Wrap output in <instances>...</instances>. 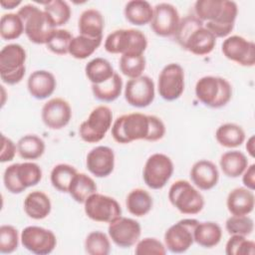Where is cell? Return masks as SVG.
<instances>
[{"label":"cell","mask_w":255,"mask_h":255,"mask_svg":"<svg viewBox=\"0 0 255 255\" xmlns=\"http://www.w3.org/2000/svg\"><path fill=\"white\" fill-rule=\"evenodd\" d=\"M165 134L163 122L152 115L130 113L123 115L112 126V136L119 143H130L134 140L157 141Z\"/></svg>","instance_id":"6da1fadb"},{"label":"cell","mask_w":255,"mask_h":255,"mask_svg":"<svg viewBox=\"0 0 255 255\" xmlns=\"http://www.w3.org/2000/svg\"><path fill=\"white\" fill-rule=\"evenodd\" d=\"M195 16L215 38H225L233 30L238 7L230 0H198L194 4Z\"/></svg>","instance_id":"7a4b0ae2"},{"label":"cell","mask_w":255,"mask_h":255,"mask_svg":"<svg viewBox=\"0 0 255 255\" xmlns=\"http://www.w3.org/2000/svg\"><path fill=\"white\" fill-rule=\"evenodd\" d=\"M174 38L182 49L196 56L210 54L216 45L215 36L195 15H187L180 19Z\"/></svg>","instance_id":"3957f363"},{"label":"cell","mask_w":255,"mask_h":255,"mask_svg":"<svg viewBox=\"0 0 255 255\" xmlns=\"http://www.w3.org/2000/svg\"><path fill=\"white\" fill-rule=\"evenodd\" d=\"M17 14L24 23L25 35L34 44L46 45L57 29L52 25L45 11L35 5H24L18 10Z\"/></svg>","instance_id":"277c9868"},{"label":"cell","mask_w":255,"mask_h":255,"mask_svg":"<svg viewBox=\"0 0 255 255\" xmlns=\"http://www.w3.org/2000/svg\"><path fill=\"white\" fill-rule=\"evenodd\" d=\"M195 96L204 106L219 109L226 106L232 97L230 83L221 77L205 76L195 84Z\"/></svg>","instance_id":"5b68a950"},{"label":"cell","mask_w":255,"mask_h":255,"mask_svg":"<svg viewBox=\"0 0 255 255\" xmlns=\"http://www.w3.org/2000/svg\"><path fill=\"white\" fill-rule=\"evenodd\" d=\"M41 167L32 161L13 163L3 174L5 188L12 194H20L28 187L37 185L42 179Z\"/></svg>","instance_id":"8992f818"},{"label":"cell","mask_w":255,"mask_h":255,"mask_svg":"<svg viewBox=\"0 0 255 255\" xmlns=\"http://www.w3.org/2000/svg\"><path fill=\"white\" fill-rule=\"evenodd\" d=\"M26 51L16 43L4 46L0 51V78L7 85H16L26 73Z\"/></svg>","instance_id":"52a82bcc"},{"label":"cell","mask_w":255,"mask_h":255,"mask_svg":"<svg viewBox=\"0 0 255 255\" xmlns=\"http://www.w3.org/2000/svg\"><path fill=\"white\" fill-rule=\"evenodd\" d=\"M104 46L111 54H143L147 47V39L140 30L119 29L107 36Z\"/></svg>","instance_id":"ba28073f"},{"label":"cell","mask_w":255,"mask_h":255,"mask_svg":"<svg viewBox=\"0 0 255 255\" xmlns=\"http://www.w3.org/2000/svg\"><path fill=\"white\" fill-rule=\"evenodd\" d=\"M168 199L180 213L194 215L204 207V197L189 181L178 179L168 190Z\"/></svg>","instance_id":"9c48e42d"},{"label":"cell","mask_w":255,"mask_h":255,"mask_svg":"<svg viewBox=\"0 0 255 255\" xmlns=\"http://www.w3.org/2000/svg\"><path fill=\"white\" fill-rule=\"evenodd\" d=\"M113 123L112 110L104 105L92 110L87 120L79 127L80 137L89 143L101 141L109 131Z\"/></svg>","instance_id":"30bf717a"},{"label":"cell","mask_w":255,"mask_h":255,"mask_svg":"<svg viewBox=\"0 0 255 255\" xmlns=\"http://www.w3.org/2000/svg\"><path fill=\"white\" fill-rule=\"evenodd\" d=\"M173 169V162L169 156L160 152L153 153L144 163L143 181L151 189H161L170 179Z\"/></svg>","instance_id":"8fae6325"},{"label":"cell","mask_w":255,"mask_h":255,"mask_svg":"<svg viewBox=\"0 0 255 255\" xmlns=\"http://www.w3.org/2000/svg\"><path fill=\"white\" fill-rule=\"evenodd\" d=\"M86 215L96 222L111 223L122 216V208L120 203L113 197L93 193L84 203Z\"/></svg>","instance_id":"7c38bea8"},{"label":"cell","mask_w":255,"mask_h":255,"mask_svg":"<svg viewBox=\"0 0 255 255\" xmlns=\"http://www.w3.org/2000/svg\"><path fill=\"white\" fill-rule=\"evenodd\" d=\"M199 221L194 218H184L171 225L164 233L165 248L171 253H183L194 242L193 232Z\"/></svg>","instance_id":"4fadbf2b"},{"label":"cell","mask_w":255,"mask_h":255,"mask_svg":"<svg viewBox=\"0 0 255 255\" xmlns=\"http://www.w3.org/2000/svg\"><path fill=\"white\" fill-rule=\"evenodd\" d=\"M157 91L167 102L180 98L184 91V71L179 64L170 63L163 67L158 75Z\"/></svg>","instance_id":"5bb4252c"},{"label":"cell","mask_w":255,"mask_h":255,"mask_svg":"<svg viewBox=\"0 0 255 255\" xmlns=\"http://www.w3.org/2000/svg\"><path fill=\"white\" fill-rule=\"evenodd\" d=\"M22 246L37 255H48L54 251L57 238L53 231L40 226L25 227L20 236Z\"/></svg>","instance_id":"9a60e30c"},{"label":"cell","mask_w":255,"mask_h":255,"mask_svg":"<svg viewBox=\"0 0 255 255\" xmlns=\"http://www.w3.org/2000/svg\"><path fill=\"white\" fill-rule=\"evenodd\" d=\"M225 58L243 67H253L255 64V44L241 36L227 37L221 46Z\"/></svg>","instance_id":"2e32d148"},{"label":"cell","mask_w":255,"mask_h":255,"mask_svg":"<svg viewBox=\"0 0 255 255\" xmlns=\"http://www.w3.org/2000/svg\"><path fill=\"white\" fill-rule=\"evenodd\" d=\"M108 233L110 239L121 248H129L136 244L141 234L140 224L128 217L121 216L109 223Z\"/></svg>","instance_id":"e0dca14e"},{"label":"cell","mask_w":255,"mask_h":255,"mask_svg":"<svg viewBox=\"0 0 255 255\" xmlns=\"http://www.w3.org/2000/svg\"><path fill=\"white\" fill-rule=\"evenodd\" d=\"M154 88L152 79L147 76L129 79L125 87V99L131 107H148L155 97Z\"/></svg>","instance_id":"ac0fdd59"},{"label":"cell","mask_w":255,"mask_h":255,"mask_svg":"<svg viewBox=\"0 0 255 255\" xmlns=\"http://www.w3.org/2000/svg\"><path fill=\"white\" fill-rule=\"evenodd\" d=\"M180 22L179 13L170 3H159L153 8V17L150 28L159 37L174 36Z\"/></svg>","instance_id":"d6986e66"},{"label":"cell","mask_w":255,"mask_h":255,"mask_svg":"<svg viewBox=\"0 0 255 255\" xmlns=\"http://www.w3.org/2000/svg\"><path fill=\"white\" fill-rule=\"evenodd\" d=\"M41 118L48 128L61 129L71 121V106L62 98H53L46 102L42 107Z\"/></svg>","instance_id":"ffe728a7"},{"label":"cell","mask_w":255,"mask_h":255,"mask_svg":"<svg viewBox=\"0 0 255 255\" xmlns=\"http://www.w3.org/2000/svg\"><path fill=\"white\" fill-rule=\"evenodd\" d=\"M87 169L96 177H107L115 168L114 150L106 145L92 148L86 157Z\"/></svg>","instance_id":"44dd1931"},{"label":"cell","mask_w":255,"mask_h":255,"mask_svg":"<svg viewBox=\"0 0 255 255\" xmlns=\"http://www.w3.org/2000/svg\"><path fill=\"white\" fill-rule=\"evenodd\" d=\"M190 179L200 190L212 189L219 180L217 166L210 160L200 159L190 169Z\"/></svg>","instance_id":"7402d4cb"},{"label":"cell","mask_w":255,"mask_h":255,"mask_svg":"<svg viewBox=\"0 0 255 255\" xmlns=\"http://www.w3.org/2000/svg\"><path fill=\"white\" fill-rule=\"evenodd\" d=\"M57 86L55 76L46 70L34 71L28 78L27 89L37 100H45L53 95Z\"/></svg>","instance_id":"603a6c76"},{"label":"cell","mask_w":255,"mask_h":255,"mask_svg":"<svg viewBox=\"0 0 255 255\" xmlns=\"http://www.w3.org/2000/svg\"><path fill=\"white\" fill-rule=\"evenodd\" d=\"M254 204V193L246 187L232 189L226 198V206L231 215H248L253 211Z\"/></svg>","instance_id":"cb8c5ba5"},{"label":"cell","mask_w":255,"mask_h":255,"mask_svg":"<svg viewBox=\"0 0 255 255\" xmlns=\"http://www.w3.org/2000/svg\"><path fill=\"white\" fill-rule=\"evenodd\" d=\"M24 211L32 219L41 220L46 218L52 209L49 196L40 190H34L27 194L24 199Z\"/></svg>","instance_id":"d4e9b609"},{"label":"cell","mask_w":255,"mask_h":255,"mask_svg":"<svg viewBox=\"0 0 255 255\" xmlns=\"http://www.w3.org/2000/svg\"><path fill=\"white\" fill-rule=\"evenodd\" d=\"M104 28L105 20L99 10L90 8L82 12L78 22L80 35L90 38H100L103 37Z\"/></svg>","instance_id":"484cf974"},{"label":"cell","mask_w":255,"mask_h":255,"mask_svg":"<svg viewBox=\"0 0 255 255\" xmlns=\"http://www.w3.org/2000/svg\"><path fill=\"white\" fill-rule=\"evenodd\" d=\"M126 19L132 25L144 26L149 24L153 17V8L144 0L128 1L124 9Z\"/></svg>","instance_id":"4316f807"},{"label":"cell","mask_w":255,"mask_h":255,"mask_svg":"<svg viewBox=\"0 0 255 255\" xmlns=\"http://www.w3.org/2000/svg\"><path fill=\"white\" fill-rule=\"evenodd\" d=\"M194 242L203 248H213L222 238L220 225L213 221L198 222L193 232Z\"/></svg>","instance_id":"83f0119b"},{"label":"cell","mask_w":255,"mask_h":255,"mask_svg":"<svg viewBox=\"0 0 255 255\" xmlns=\"http://www.w3.org/2000/svg\"><path fill=\"white\" fill-rule=\"evenodd\" d=\"M222 172L231 178H236L242 175L248 166L247 156L239 150H229L224 152L219 160Z\"/></svg>","instance_id":"f1b7e54d"},{"label":"cell","mask_w":255,"mask_h":255,"mask_svg":"<svg viewBox=\"0 0 255 255\" xmlns=\"http://www.w3.org/2000/svg\"><path fill=\"white\" fill-rule=\"evenodd\" d=\"M126 205L128 211L131 215L142 217L151 210L153 200L146 190L142 188H134L128 194Z\"/></svg>","instance_id":"f546056e"},{"label":"cell","mask_w":255,"mask_h":255,"mask_svg":"<svg viewBox=\"0 0 255 255\" xmlns=\"http://www.w3.org/2000/svg\"><path fill=\"white\" fill-rule=\"evenodd\" d=\"M97 192L95 180L88 174L78 172L72 179L68 193L78 203H85L90 195Z\"/></svg>","instance_id":"4dcf8cb0"},{"label":"cell","mask_w":255,"mask_h":255,"mask_svg":"<svg viewBox=\"0 0 255 255\" xmlns=\"http://www.w3.org/2000/svg\"><path fill=\"white\" fill-rule=\"evenodd\" d=\"M215 138L220 145L227 148H234L244 142L245 131L240 126L234 123H226L217 128Z\"/></svg>","instance_id":"1f68e13d"},{"label":"cell","mask_w":255,"mask_h":255,"mask_svg":"<svg viewBox=\"0 0 255 255\" xmlns=\"http://www.w3.org/2000/svg\"><path fill=\"white\" fill-rule=\"evenodd\" d=\"M85 74L92 85H100L110 80L114 76L115 71L107 59L98 57L86 65Z\"/></svg>","instance_id":"d6a6232c"},{"label":"cell","mask_w":255,"mask_h":255,"mask_svg":"<svg viewBox=\"0 0 255 255\" xmlns=\"http://www.w3.org/2000/svg\"><path fill=\"white\" fill-rule=\"evenodd\" d=\"M123 91V79L115 72L114 76L107 82L100 85H92V92L94 97L105 103L116 101Z\"/></svg>","instance_id":"836d02e7"},{"label":"cell","mask_w":255,"mask_h":255,"mask_svg":"<svg viewBox=\"0 0 255 255\" xmlns=\"http://www.w3.org/2000/svg\"><path fill=\"white\" fill-rule=\"evenodd\" d=\"M45 141L36 134H26L17 142V152L20 157L27 160L40 158L45 152Z\"/></svg>","instance_id":"e575fe53"},{"label":"cell","mask_w":255,"mask_h":255,"mask_svg":"<svg viewBox=\"0 0 255 255\" xmlns=\"http://www.w3.org/2000/svg\"><path fill=\"white\" fill-rule=\"evenodd\" d=\"M103 37L90 38L84 35L74 37L70 43L69 54L78 60H84L94 54V52L101 46Z\"/></svg>","instance_id":"d590c367"},{"label":"cell","mask_w":255,"mask_h":255,"mask_svg":"<svg viewBox=\"0 0 255 255\" xmlns=\"http://www.w3.org/2000/svg\"><path fill=\"white\" fill-rule=\"evenodd\" d=\"M45 13L55 28L65 25L71 18V7L63 0H52L44 3Z\"/></svg>","instance_id":"8d00e7d4"},{"label":"cell","mask_w":255,"mask_h":255,"mask_svg":"<svg viewBox=\"0 0 255 255\" xmlns=\"http://www.w3.org/2000/svg\"><path fill=\"white\" fill-rule=\"evenodd\" d=\"M77 173L78 171L73 165L59 163L53 167L50 174V180L53 187L58 191L68 193L70 183Z\"/></svg>","instance_id":"74e56055"},{"label":"cell","mask_w":255,"mask_h":255,"mask_svg":"<svg viewBox=\"0 0 255 255\" xmlns=\"http://www.w3.org/2000/svg\"><path fill=\"white\" fill-rule=\"evenodd\" d=\"M24 33V23L16 13L3 14L0 20V36L10 41L18 39Z\"/></svg>","instance_id":"f35d334b"},{"label":"cell","mask_w":255,"mask_h":255,"mask_svg":"<svg viewBox=\"0 0 255 255\" xmlns=\"http://www.w3.org/2000/svg\"><path fill=\"white\" fill-rule=\"evenodd\" d=\"M146 61L143 54H125L120 59V70L129 79L138 78L145 69Z\"/></svg>","instance_id":"ab89813d"},{"label":"cell","mask_w":255,"mask_h":255,"mask_svg":"<svg viewBox=\"0 0 255 255\" xmlns=\"http://www.w3.org/2000/svg\"><path fill=\"white\" fill-rule=\"evenodd\" d=\"M85 251L89 255H108L111 252V242L108 235L102 231L90 232L85 240Z\"/></svg>","instance_id":"60d3db41"},{"label":"cell","mask_w":255,"mask_h":255,"mask_svg":"<svg viewBox=\"0 0 255 255\" xmlns=\"http://www.w3.org/2000/svg\"><path fill=\"white\" fill-rule=\"evenodd\" d=\"M229 235L248 236L254 230V221L248 215H231L225 222Z\"/></svg>","instance_id":"b9f144b4"},{"label":"cell","mask_w":255,"mask_h":255,"mask_svg":"<svg viewBox=\"0 0 255 255\" xmlns=\"http://www.w3.org/2000/svg\"><path fill=\"white\" fill-rule=\"evenodd\" d=\"M73 38V35L68 30L56 29L47 42L46 47L56 55H66L69 54V47Z\"/></svg>","instance_id":"7bdbcfd3"},{"label":"cell","mask_w":255,"mask_h":255,"mask_svg":"<svg viewBox=\"0 0 255 255\" xmlns=\"http://www.w3.org/2000/svg\"><path fill=\"white\" fill-rule=\"evenodd\" d=\"M227 255H253L255 253V242L248 240L246 236L231 235L225 245Z\"/></svg>","instance_id":"ee69618b"},{"label":"cell","mask_w":255,"mask_h":255,"mask_svg":"<svg viewBox=\"0 0 255 255\" xmlns=\"http://www.w3.org/2000/svg\"><path fill=\"white\" fill-rule=\"evenodd\" d=\"M19 244L18 230L12 225L0 226V252L2 254H10L17 250Z\"/></svg>","instance_id":"f6af8a7d"},{"label":"cell","mask_w":255,"mask_h":255,"mask_svg":"<svg viewBox=\"0 0 255 255\" xmlns=\"http://www.w3.org/2000/svg\"><path fill=\"white\" fill-rule=\"evenodd\" d=\"M134 253L136 255H164L166 248L158 239L146 237L136 242Z\"/></svg>","instance_id":"bcb514c9"},{"label":"cell","mask_w":255,"mask_h":255,"mask_svg":"<svg viewBox=\"0 0 255 255\" xmlns=\"http://www.w3.org/2000/svg\"><path fill=\"white\" fill-rule=\"evenodd\" d=\"M17 151V144L13 140L4 134H1V152H0V161L2 163L11 161Z\"/></svg>","instance_id":"7dc6e473"},{"label":"cell","mask_w":255,"mask_h":255,"mask_svg":"<svg viewBox=\"0 0 255 255\" xmlns=\"http://www.w3.org/2000/svg\"><path fill=\"white\" fill-rule=\"evenodd\" d=\"M242 182L246 188L252 191L255 189V164L254 163L248 165L245 171L242 173Z\"/></svg>","instance_id":"c3c4849f"},{"label":"cell","mask_w":255,"mask_h":255,"mask_svg":"<svg viewBox=\"0 0 255 255\" xmlns=\"http://www.w3.org/2000/svg\"><path fill=\"white\" fill-rule=\"evenodd\" d=\"M245 147H246V150L249 153V155L254 158L255 157V136L254 135H251L247 139Z\"/></svg>","instance_id":"681fc988"},{"label":"cell","mask_w":255,"mask_h":255,"mask_svg":"<svg viewBox=\"0 0 255 255\" xmlns=\"http://www.w3.org/2000/svg\"><path fill=\"white\" fill-rule=\"evenodd\" d=\"M22 2L20 0H1L0 5L2 6L3 9H14L17 6H19Z\"/></svg>","instance_id":"f907efd6"}]
</instances>
